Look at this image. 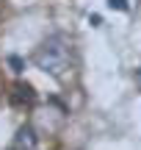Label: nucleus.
Segmentation results:
<instances>
[{
	"instance_id": "obj_4",
	"label": "nucleus",
	"mask_w": 141,
	"mask_h": 150,
	"mask_svg": "<svg viewBox=\"0 0 141 150\" xmlns=\"http://www.w3.org/2000/svg\"><path fill=\"white\" fill-rule=\"evenodd\" d=\"M108 6L116 11H127V0H108Z\"/></svg>"
},
{
	"instance_id": "obj_1",
	"label": "nucleus",
	"mask_w": 141,
	"mask_h": 150,
	"mask_svg": "<svg viewBox=\"0 0 141 150\" xmlns=\"http://www.w3.org/2000/svg\"><path fill=\"white\" fill-rule=\"evenodd\" d=\"M69 56H72V42L64 33H55L36 50L33 61H36L39 70L50 72L53 78H64V72L69 70Z\"/></svg>"
},
{
	"instance_id": "obj_5",
	"label": "nucleus",
	"mask_w": 141,
	"mask_h": 150,
	"mask_svg": "<svg viewBox=\"0 0 141 150\" xmlns=\"http://www.w3.org/2000/svg\"><path fill=\"white\" fill-rule=\"evenodd\" d=\"M8 64L14 67V72H22V59H17V56H8Z\"/></svg>"
},
{
	"instance_id": "obj_3",
	"label": "nucleus",
	"mask_w": 141,
	"mask_h": 150,
	"mask_svg": "<svg viewBox=\"0 0 141 150\" xmlns=\"http://www.w3.org/2000/svg\"><path fill=\"white\" fill-rule=\"evenodd\" d=\"M36 100V95H33V86L28 83H14V89H11V103H17V106H22V103H33Z\"/></svg>"
},
{
	"instance_id": "obj_6",
	"label": "nucleus",
	"mask_w": 141,
	"mask_h": 150,
	"mask_svg": "<svg viewBox=\"0 0 141 150\" xmlns=\"http://www.w3.org/2000/svg\"><path fill=\"white\" fill-rule=\"evenodd\" d=\"M11 150H14V147H11Z\"/></svg>"
},
{
	"instance_id": "obj_2",
	"label": "nucleus",
	"mask_w": 141,
	"mask_h": 150,
	"mask_svg": "<svg viewBox=\"0 0 141 150\" xmlns=\"http://www.w3.org/2000/svg\"><path fill=\"white\" fill-rule=\"evenodd\" d=\"M39 147V136L31 125H22L14 136V150H36Z\"/></svg>"
}]
</instances>
